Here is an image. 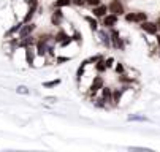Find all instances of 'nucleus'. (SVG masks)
I'll list each match as a JSON object with an SVG mask.
<instances>
[{"mask_svg": "<svg viewBox=\"0 0 160 152\" xmlns=\"http://www.w3.org/2000/svg\"><path fill=\"white\" fill-rule=\"evenodd\" d=\"M103 86H105V78L97 73L92 79H90V82L87 86V98L89 100H94L100 94V91L103 89Z\"/></svg>", "mask_w": 160, "mask_h": 152, "instance_id": "1", "label": "nucleus"}, {"mask_svg": "<svg viewBox=\"0 0 160 152\" xmlns=\"http://www.w3.org/2000/svg\"><path fill=\"white\" fill-rule=\"evenodd\" d=\"M108 30H109V37H111V48L116 49V51H124L125 49V45H127L128 41L121 37V32L116 27L108 29Z\"/></svg>", "mask_w": 160, "mask_h": 152, "instance_id": "2", "label": "nucleus"}, {"mask_svg": "<svg viewBox=\"0 0 160 152\" xmlns=\"http://www.w3.org/2000/svg\"><path fill=\"white\" fill-rule=\"evenodd\" d=\"M108 13H112L116 16H124L127 13V8L124 5V2H116V0H109L108 2Z\"/></svg>", "mask_w": 160, "mask_h": 152, "instance_id": "3", "label": "nucleus"}, {"mask_svg": "<svg viewBox=\"0 0 160 152\" xmlns=\"http://www.w3.org/2000/svg\"><path fill=\"white\" fill-rule=\"evenodd\" d=\"M140 26V29L146 33V35H151V37H155L157 33H158V27H157V24H155V21H143L141 24H138Z\"/></svg>", "mask_w": 160, "mask_h": 152, "instance_id": "4", "label": "nucleus"}, {"mask_svg": "<svg viewBox=\"0 0 160 152\" xmlns=\"http://www.w3.org/2000/svg\"><path fill=\"white\" fill-rule=\"evenodd\" d=\"M65 22V14L62 11V8H52V13H51V24L54 27H62V24Z\"/></svg>", "mask_w": 160, "mask_h": 152, "instance_id": "5", "label": "nucleus"}, {"mask_svg": "<svg viewBox=\"0 0 160 152\" xmlns=\"http://www.w3.org/2000/svg\"><path fill=\"white\" fill-rule=\"evenodd\" d=\"M118 22H119V16L112 14V13H108V14H105V16L102 17L100 26L105 27V29H112V27L118 26Z\"/></svg>", "mask_w": 160, "mask_h": 152, "instance_id": "6", "label": "nucleus"}, {"mask_svg": "<svg viewBox=\"0 0 160 152\" xmlns=\"http://www.w3.org/2000/svg\"><path fill=\"white\" fill-rule=\"evenodd\" d=\"M97 37H98V41L105 48H111V37H109V30L105 29V27H100L97 30Z\"/></svg>", "mask_w": 160, "mask_h": 152, "instance_id": "7", "label": "nucleus"}, {"mask_svg": "<svg viewBox=\"0 0 160 152\" xmlns=\"http://www.w3.org/2000/svg\"><path fill=\"white\" fill-rule=\"evenodd\" d=\"M35 30H37V24L33 22V21H30V22H27V24H24V26L21 27L18 37H19V38H26V37L35 33Z\"/></svg>", "mask_w": 160, "mask_h": 152, "instance_id": "8", "label": "nucleus"}, {"mask_svg": "<svg viewBox=\"0 0 160 152\" xmlns=\"http://www.w3.org/2000/svg\"><path fill=\"white\" fill-rule=\"evenodd\" d=\"M118 82L121 86H136L138 84V78L130 76L128 73H122V75H118Z\"/></svg>", "mask_w": 160, "mask_h": 152, "instance_id": "9", "label": "nucleus"}, {"mask_svg": "<svg viewBox=\"0 0 160 152\" xmlns=\"http://www.w3.org/2000/svg\"><path fill=\"white\" fill-rule=\"evenodd\" d=\"M100 97L106 101L108 108H114L112 106V87H109V86H103V89L100 91Z\"/></svg>", "mask_w": 160, "mask_h": 152, "instance_id": "10", "label": "nucleus"}, {"mask_svg": "<svg viewBox=\"0 0 160 152\" xmlns=\"http://www.w3.org/2000/svg\"><path fill=\"white\" fill-rule=\"evenodd\" d=\"M22 26H24V22H22V21L19 19L18 22H14V24H13V26H11V27H10V29H8L7 32H5L3 38H5V40H10V38L16 37V35L19 33V30H21V27H22Z\"/></svg>", "mask_w": 160, "mask_h": 152, "instance_id": "11", "label": "nucleus"}, {"mask_svg": "<svg viewBox=\"0 0 160 152\" xmlns=\"http://www.w3.org/2000/svg\"><path fill=\"white\" fill-rule=\"evenodd\" d=\"M90 13H92V16H95L97 19H102L105 14H108V3H100L97 7H92L90 8Z\"/></svg>", "mask_w": 160, "mask_h": 152, "instance_id": "12", "label": "nucleus"}, {"mask_svg": "<svg viewBox=\"0 0 160 152\" xmlns=\"http://www.w3.org/2000/svg\"><path fill=\"white\" fill-rule=\"evenodd\" d=\"M24 54H26V62H27V65H29V67H33L35 57H37L35 46H27V48H24Z\"/></svg>", "mask_w": 160, "mask_h": 152, "instance_id": "13", "label": "nucleus"}, {"mask_svg": "<svg viewBox=\"0 0 160 152\" xmlns=\"http://www.w3.org/2000/svg\"><path fill=\"white\" fill-rule=\"evenodd\" d=\"M84 21L89 24L90 30L97 33V30L100 29V22H98V19H97L95 16H92V14H87V16H84Z\"/></svg>", "mask_w": 160, "mask_h": 152, "instance_id": "14", "label": "nucleus"}, {"mask_svg": "<svg viewBox=\"0 0 160 152\" xmlns=\"http://www.w3.org/2000/svg\"><path fill=\"white\" fill-rule=\"evenodd\" d=\"M68 37V33H67V30L63 29V27H59L54 33H52V41L56 43V45H59V43H62L65 38Z\"/></svg>", "mask_w": 160, "mask_h": 152, "instance_id": "15", "label": "nucleus"}, {"mask_svg": "<svg viewBox=\"0 0 160 152\" xmlns=\"http://www.w3.org/2000/svg\"><path fill=\"white\" fill-rule=\"evenodd\" d=\"M92 67H94V71H95V73H98V75H103V73H106V71H108L106 65H105V59L98 60L97 63H94V65H92Z\"/></svg>", "mask_w": 160, "mask_h": 152, "instance_id": "16", "label": "nucleus"}, {"mask_svg": "<svg viewBox=\"0 0 160 152\" xmlns=\"http://www.w3.org/2000/svg\"><path fill=\"white\" fill-rule=\"evenodd\" d=\"M90 101H92V103H94V106H95V108H98V110H108V105H106V101L100 97V94H98L94 100H90Z\"/></svg>", "mask_w": 160, "mask_h": 152, "instance_id": "17", "label": "nucleus"}, {"mask_svg": "<svg viewBox=\"0 0 160 152\" xmlns=\"http://www.w3.org/2000/svg\"><path fill=\"white\" fill-rule=\"evenodd\" d=\"M127 120L128 122H149V119L144 114H130L127 116Z\"/></svg>", "mask_w": 160, "mask_h": 152, "instance_id": "18", "label": "nucleus"}, {"mask_svg": "<svg viewBox=\"0 0 160 152\" xmlns=\"http://www.w3.org/2000/svg\"><path fill=\"white\" fill-rule=\"evenodd\" d=\"M60 82H62L60 78H56V79H51V81H44L43 82V87L44 89H54V87H57Z\"/></svg>", "mask_w": 160, "mask_h": 152, "instance_id": "19", "label": "nucleus"}, {"mask_svg": "<svg viewBox=\"0 0 160 152\" xmlns=\"http://www.w3.org/2000/svg\"><path fill=\"white\" fill-rule=\"evenodd\" d=\"M65 7H72V0H54L52 8H65Z\"/></svg>", "mask_w": 160, "mask_h": 152, "instance_id": "20", "label": "nucleus"}, {"mask_svg": "<svg viewBox=\"0 0 160 152\" xmlns=\"http://www.w3.org/2000/svg\"><path fill=\"white\" fill-rule=\"evenodd\" d=\"M124 19H125V22L128 24H136V11H128L124 14Z\"/></svg>", "mask_w": 160, "mask_h": 152, "instance_id": "21", "label": "nucleus"}, {"mask_svg": "<svg viewBox=\"0 0 160 152\" xmlns=\"http://www.w3.org/2000/svg\"><path fill=\"white\" fill-rule=\"evenodd\" d=\"M73 57H68V56H56L54 57V63L56 65H62V63H67V62H70Z\"/></svg>", "mask_w": 160, "mask_h": 152, "instance_id": "22", "label": "nucleus"}, {"mask_svg": "<svg viewBox=\"0 0 160 152\" xmlns=\"http://www.w3.org/2000/svg\"><path fill=\"white\" fill-rule=\"evenodd\" d=\"M149 14L146 11H136V24H141L143 21H148Z\"/></svg>", "mask_w": 160, "mask_h": 152, "instance_id": "23", "label": "nucleus"}, {"mask_svg": "<svg viewBox=\"0 0 160 152\" xmlns=\"http://www.w3.org/2000/svg\"><path fill=\"white\" fill-rule=\"evenodd\" d=\"M114 71H116V75H122V73L127 71V67L122 62H116V63H114Z\"/></svg>", "mask_w": 160, "mask_h": 152, "instance_id": "24", "label": "nucleus"}, {"mask_svg": "<svg viewBox=\"0 0 160 152\" xmlns=\"http://www.w3.org/2000/svg\"><path fill=\"white\" fill-rule=\"evenodd\" d=\"M72 38H73V43H76V45H82V33L79 30H75Z\"/></svg>", "mask_w": 160, "mask_h": 152, "instance_id": "25", "label": "nucleus"}, {"mask_svg": "<svg viewBox=\"0 0 160 152\" xmlns=\"http://www.w3.org/2000/svg\"><path fill=\"white\" fill-rule=\"evenodd\" d=\"M16 92H18L19 95H29V94H30V89L27 87V86L21 84V86H18V87H16Z\"/></svg>", "mask_w": 160, "mask_h": 152, "instance_id": "26", "label": "nucleus"}, {"mask_svg": "<svg viewBox=\"0 0 160 152\" xmlns=\"http://www.w3.org/2000/svg\"><path fill=\"white\" fill-rule=\"evenodd\" d=\"M114 63H116V59H114L112 56H109V57H105V65H106V68H108V70L114 68Z\"/></svg>", "mask_w": 160, "mask_h": 152, "instance_id": "27", "label": "nucleus"}, {"mask_svg": "<svg viewBox=\"0 0 160 152\" xmlns=\"http://www.w3.org/2000/svg\"><path fill=\"white\" fill-rule=\"evenodd\" d=\"M102 59H105L103 54H95V56H90L87 60H89V65H94V63H97V62L102 60Z\"/></svg>", "mask_w": 160, "mask_h": 152, "instance_id": "28", "label": "nucleus"}, {"mask_svg": "<svg viewBox=\"0 0 160 152\" xmlns=\"http://www.w3.org/2000/svg\"><path fill=\"white\" fill-rule=\"evenodd\" d=\"M72 43H73V38H72V35H68V37H67V38L62 41V43H59L57 46H59V48H67V46H70Z\"/></svg>", "mask_w": 160, "mask_h": 152, "instance_id": "29", "label": "nucleus"}, {"mask_svg": "<svg viewBox=\"0 0 160 152\" xmlns=\"http://www.w3.org/2000/svg\"><path fill=\"white\" fill-rule=\"evenodd\" d=\"M84 2H86V7L92 8V7H97V5L103 3V0H84Z\"/></svg>", "mask_w": 160, "mask_h": 152, "instance_id": "30", "label": "nucleus"}, {"mask_svg": "<svg viewBox=\"0 0 160 152\" xmlns=\"http://www.w3.org/2000/svg\"><path fill=\"white\" fill-rule=\"evenodd\" d=\"M72 5H75L78 8H82V7H86V2L84 0H72Z\"/></svg>", "mask_w": 160, "mask_h": 152, "instance_id": "31", "label": "nucleus"}, {"mask_svg": "<svg viewBox=\"0 0 160 152\" xmlns=\"http://www.w3.org/2000/svg\"><path fill=\"white\" fill-rule=\"evenodd\" d=\"M128 150H140V152H151L152 149H149V147H135V146H132V147H128Z\"/></svg>", "mask_w": 160, "mask_h": 152, "instance_id": "32", "label": "nucleus"}, {"mask_svg": "<svg viewBox=\"0 0 160 152\" xmlns=\"http://www.w3.org/2000/svg\"><path fill=\"white\" fill-rule=\"evenodd\" d=\"M43 100H44V101H48V103H56V101H57L56 97H44Z\"/></svg>", "mask_w": 160, "mask_h": 152, "instance_id": "33", "label": "nucleus"}, {"mask_svg": "<svg viewBox=\"0 0 160 152\" xmlns=\"http://www.w3.org/2000/svg\"><path fill=\"white\" fill-rule=\"evenodd\" d=\"M155 45H157V48L160 49V32L155 35Z\"/></svg>", "mask_w": 160, "mask_h": 152, "instance_id": "34", "label": "nucleus"}, {"mask_svg": "<svg viewBox=\"0 0 160 152\" xmlns=\"http://www.w3.org/2000/svg\"><path fill=\"white\" fill-rule=\"evenodd\" d=\"M155 24H157V27H158V32H160V16L155 19Z\"/></svg>", "mask_w": 160, "mask_h": 152, "instance_id": "35", "label": "nucleus"}, {"mask_svg": "<svg viewBox=\"0 0 160 152\" xmlns=\"http://www.w3.org/2000/svg\"><path fill=\"white\" fill-rule=\"evenodd\" d=\"M116 2H124V0H116Z\"/></svg>", "mask_w": 160, "mask_h": 152, "instance_id": "36", "label": "nucleus"}, {"mask_svg": "<svg viewBox=\"0 0 160 152\" xmlns=\"http://www.w3.org/2000/svg\"><path fill=\"white\" fill-rule=\"evenodd\" d=\"M26 2H27V0H26Z\"/></svg>", "mask_w": 160, "mask_h": 152, "instance_id": "37", "label": "nucleus"}]
</instances>
